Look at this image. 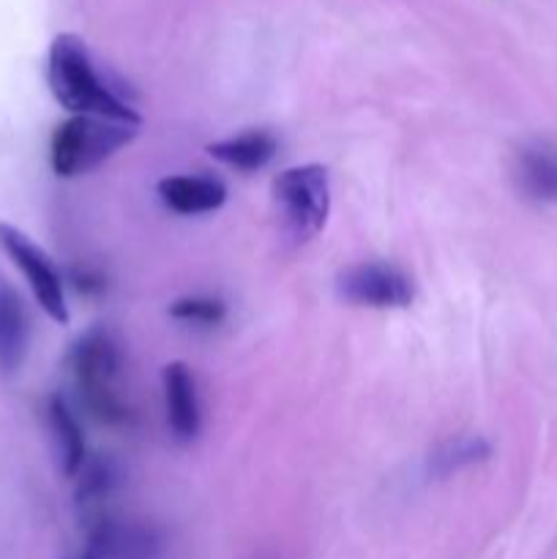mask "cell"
Returning a JSON list of instances; mask_svg holds the SVG:
<instances>
[{"label": "cell", "instance_id": "obj_14", "mask_svg": "<svg viewBox=\"0 0 557 559\" xmlns=\"http://www.w3.org/2000/svg\"><path fill=\"white\" fill-rule=\"evenodd\" d=\"M169 317L186 325L216 328L227 320V304L216 295H183L169 304Z\"/></svg>", "mask_w": 557, "mask_h": 559}, {"label": "cell", "instance_id": "obj_6", "mask_svg": "<svg viewBox=\"0 0 557 559\" xmlns=\"http://www.w3.org/2000/svg\"><path fill=\"white\" fill-rule=\"evenodd\" d=\"M339 298L364 309H407L415 298L413 282L391 262H358L339 273Z\"/></svg>", "mask_w": 557, "mask_h": 559}, {"label": "cell", "instance_id": "obj_2", "mask_svg": "<svg viewBox=\"0 0 557 559\" xmlns=\"http://www.w3.org/2000/svg\"><path fill=\"white\" fill-rule=\"evenodd\" d=\"M69 371L87 413L104 426H126L131 407L123 393V353L112 331L91 328L69 353Z\"/></svg>", "mask_w": 557, "mask_h": 559}, {"label": "cell", "instance_id": "obj_11", "mask_svg": "<svg viewBox=\"0 0 557 559\" xmlns=\"http://www.w3.org/2000/svg\"><path fill=\"white\" fill-rule=\"evenodd\" d=\"M31 347V317L14 289H0V371L20 369Z\"/></svg>", "mask_w": 557, "mask_h": 559}, {"label": "cell", "instance_id": "obj_5", "mask_svg": "<svg viewBox=\"0 0 557 559\" xmlns=\"http://www.w3.org/2000/svg\"><path fill=\"white\" fill-rule=\"evenodd\" d=\"M0 249L9 254V260L20 267L25 276L27 287H31L33 298L42 306L44 314L58 325L69 322V304H66L63 278H60L58 267L49 260L47 251L38 243H33L22 229L11 227V224H0Z\"/></svg>", "mask_w": 557, "mask_h": 559}, {"label": "cell", "instance_id": "obj_4", "mask_svg": "<svg viewBox=\"0 0 557 559\" xmlns=\"http://www.w3.org/2000/svg\"><path fill=\"white\" fill-rule=\"evenodd\" d=\"M282 233L293 243H306L325 229L331 216V178L322 164L287 167L271 183Z\"/></svg>", "mask_w": 557, "mask_h": 559}, {"label": "cell", "instance_id": "obj_15", "mask_svg": "<svg viewBox=\"0 0 557 559\" xmlns=\"http://www.w3.org/2000/svg\"><path fill=\"white\" fill-rule=\"evenodd\" d=\"M74 284L82 289V293H87V295L104 293V276L98 271H87V267H85V271H76Z\"/></svg>", "mask_w": 557, "mask_h": 559}, {"label": "cell", "instance_id": "obj_10", "mask_svg": "<svg viewBox=\"0 0 557 559\" xmlns=\"http://www.w3.org/2000/svg\"><path fill=\"white\" fill-rule=\"evenodd\" d=\"M47 424L55 437V448H58L63 475L74 478V475H80L82 467L87 464V448L80 420H76L74 409L69 407V402H66L60 393L47 399Z\"/></svg>", "mask_w": 557, "mask_h": 559}, {"label": "cell", "instance_id": "obj_9", "mask_svg": "<svg viewBox=\"0 0 557 559\" xmlns=\"http://www.w3.org/2000/svg\"><path fill=\"white\" fill-rule=\"evenodd\" d=\"M205 151L208 156L216 158L224 167L238 169V173H257V169L268 167L273 162L278 142L271 131L249 129L235 136H227V140L211 142Z\"/></svg>", "mask_w": 557, "mask_h": 559}, {"label": "cell", "instance_id": "obj_3", "mask_svg": "<svg viewBox=\"0 0 557 559\" xmlns=\"http://www.w3.org/2000/svg\"><path fill=\"white\" fill-rule=\"evenodd\" d=\"M140 126L118 123V120L91 118V115H71L49 140V164L58 178H80L102 167L107 158L123 151L137 140Z\"/></svg>", "mask_w": 557, "mask_h": 559}, {"label": "cell", "instance_id": "obj_13", "mask_svg": "<svg viewBox=\"0 0 557 559\" xmlns=\"http://www.w3.org/2000/svg\"><path fill=\"white\" fill-rule=\"evenodd\" d=\"M491 453L489 442L478 435H462L451 437V440L442 442L440 448H435L429 456V473L435 478H448V475H457L462 469L473 467V464L486 462Z\"/></svg>", "mask_w": 557, "mask_h": 559}, {"label": "cell", "instance_id": "obj_16", "mask_svg": "<svg viewBox=\"0 0 557 559\" xmlns=\"http://www.w3.org/2000/svg\"><path fill=\"white\" fill-rule=\"evenodd\" d=\"M85 559H93V557H91V555H85Z\"/></svg>", "mask_w": 557, "mask_h": 559}, {"label": "cell", "instance_id": "obj_12", "mask_svg": "<svg viewBox=\"0 0 557 559\" xmlns=\"http://www.w3.org/2000/svg\"><path fill=\"white\" fill-rule=\"evenodd\" d=\"M517 183L535 202H557V151L528 145L517 153Z\"/></svg>", "mask_w": 557, "mask_h": 559}, {"label": "cell", "instance_id": "obj_7", "mask_svg": "<svg viewBox=\"0 0 557 559\" xmlns=\"http://www.w3.org/2000/svg\"><path fill=\"white\" fill-rule=\"evenodd\" d=\"M164 415L178 442H191L202 431V404L197 391V377L183 360H173L162 369Z\"/></svg>", "mask_w": 557, "mask_h": 559}, {"label": "cell", "instance_id": "obj_1", "mask_svg": "<svg viewBox=\"0 0 557 559\" xmlns=\"http://www.w3.org/2000/svg\"><path fill=\"white\" fill-rule=\"evenodd\" d=\"M47 85L66 112L142 126V115L98 74L85 41L74 33H60L49 47Z\"/></svg>", "mask_w": 557, "mask_h": 559}, {"label": "cell", "instance_id": "obj_8", "mask_svg": "<svg viewBox=\"0 0 557 559\" xmlns=\"http://www.w3.org/2000/svg\"><path fill=\"white\" fill-rule=\"evenodd\" d=\"M158 200L178 216H202L227 202V186L213 175H167L156 183Z\"/></svg>", "mask_w": 557, "mask_h": 559}]
</instances>
